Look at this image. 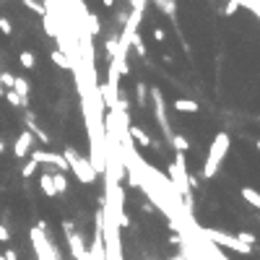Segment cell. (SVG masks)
<instances>
[{
    "label": "cell",
    "instance_id": "30bf717a",
    "mask_svg": "<svg viewBox=\"0 0 260 260\" xmlns=\"http://www.w3.org/2000/svg\"><path fill=\"white\" fill-rule=\"evenodd\" d=\"M39 188H42V193L47 195V198H57V190L52 185V175L50 172H42L39 175Z\"/></svg>",
    "mask_w": 260,
    "mask_h": 260
},
{
    "label": "cell",
    "instance_id": "d6a6232c",
    "mask_svg": "<svg viewBox=\"0 0 260 260\" xmlns=\"http://www.w3.org/2000/svg\"><path fill=\"white\" fill-rule=\"evenodd\" d=\"M257 151H260V141H257Z\"/></svg>",
    "mask_w": 260,
    "mask_h": 260
},
{
    "label": "cell",
    "instance_id": "3957f363",
    "mask_svg": "<svg viewBox=\"0 0 260 260\" xmlns=\"http://www.w3.org/2000/svg\"><path fill=\"white\" fill-rule=\"evenodd\" d=\"M63 156H65V161H68V169H73V175L78 177L81 182H86V185H89V182H94V180H97L94 166H91V164H89L83 156H78V154H75L73 148H68Z\"/></svg>",
    "mask_w": 260,
    "mask_h": 260
},
{
    "label": "cell",
    "instance_id": "f1b7e54d",
    "mask_svg": "<svg viewBox=\"0 0 260 260\" xmlns=\"http://www.w3.org/2000/svg\"><path fill=\"white\" fill-rule=\"evenodd\" d=\"M3 257H6V260H19V252H16V250H11V247H8Z\"/></svg>",
    "mask_w": 260,
    "mask_h": 260
},
{
    "label": "cell",
    "instance_id": "1f68e13d",
    "mask_svg": "<svg viewBox=\"0 0 260 260\" xmlns=\"http://www.w3.org/2000/svg\"><path fill=\"white\" fill-rule=\"evenodd\" d=\"M6 94V89H3V83H0V97H3Z\"/></svg>",
    "mask_w": 260,
    "mask_h": 260
},
{
    "label": "cell",
    "instance_id": "7c38bea8",
    "mask_svg": "<svg viewBox=\"0 0 260 260\" xmlns=\"http://www.w3.org/2000/svg\"><path fill=\"white\" fill-rule=\"evenodd\" d=\"M50 60H52L55 65H60V68H63V70L73 68V63H70V60H68V57L63 55V50H52V52H50Z\"/></svg>",
    "mask_w": 260,
    "mask_h": 260
},
{
    "label": "cell",
    "instance_id": "4316f807",
    "mask_svg": "<svg viewBox=\"0 0 260 260\" xmlns=\"http://www.w3.org/2000/svg\"><path fill=\"white\" fill-rule=\"evenodd\" d=\"M146 91H148V89H146L143 83H138V104H141V107L146 104Z\"/></svg>",
    "mask_w": 260,
    "mask_h": 260
},
{
    "label": "cell",
    "instance_id": "ba28073f",
    "mask_svg": "<svg viewBox=\"0 0 260 260\" xmlns=\"http://www.w3.org/2000/svg\"><path fill=\"white\" fill-rule=\"evenodd\" d=\"M32 146H34V135L29 133V130H24L19 138H16V143H13V156H16V159H24L29 151H32Z\"/></svg>",
    "mask_w": 260,
    "mask_h": 260
},
{
    "label": "cell",
    "instance_id": "484cf974",
    "mask_svg": "<svg viewBox=\"0 0 260 260\" xmlns=\"http://www.w3.org/2000/svg\"><path fill=\"white\" fill-rule=\"evenodd\" d=\"M0 242H3V244H8V242H11V232H8V226H6V224H0Z\"/></svg>",
    "mask_w": 260,
    "mask_h": 260
},
{
    "label": "cell",
    "instance_id": "cb8c5ba5",
    "mask_svg": "<svg viewBox=\"0 0 260 260\" xmlns=\"http://www.w3.org/2000/svg\"><path fill=\"white\" fill-rule=\"evenodd\" d=\"M37 169H39V164H37V161L32 159V161H29V164L24 166V169H21V175H24V177H32V175H34Z\"/></svg>",
    "mask_w": 260,
    "mask_h": 260
},
{
    "label": "cell",
    "instance_id": "5bb4252c",
    "mask_svg": "<svg viewBox=\"0 0 260 260\" xmlns=\"http://www.w3.org/2000/svg\"><path fill=\"white\" fill-rule=\"evenodd\" d=\"M52 185H55L57 195H65V193H68V180H65L63 172H55V175H52Z\"/></svg>",
    "mask_w": 260,
    "mask_h": 260
},
{
    "label": "cell",
    "instance_id": "8992f818",
    "mask_svg": "<svg viewBox=\"0 0 260 260\" xmlns=\"http://www.w3.org/2000/svg\"><path fill=\"white\" fill-rule=\"evenodd\" d=\"M63 229H65V234H68V247H70L73 260H89L86 244H83L81 234H75V232H73V224H70V221H65V224H63Z\"/></svg>",
    "mask_w": 260,
    "mask_h": 260
},
{
    "label": "cell",
    "instance_id": "7402d4cb",
    "mask_svg": "<svg viewBox=\"0 0 260 260\" xmlns=\"http://www.w3.org/2000/svg\"><path fill=\"white\" fill-rule=\"evenodd\" d=\"M13 81H16V75L13 73H0V83H3V89H13Z\"/></svg>",
    "mask_w": 260,
    "mask_h": 260
},
{
    "label": "cell",
    "instance_id": "ac0fdd59",
    "mask_svg": "<svg viewBox=\"0 0 260 260\" xmlns=\"http://www.w3.org/2000/svg\"><path fill=\"white\" fill-rule=\"evenodd\" d=\"M19 63H21L26 70H32V68L37 65V57H34V52H32V50H24V52L19 55Z\"/></svg>",
    "mask_w": 260,
    "mask_h": 260
},
{
    "label": "cell",
    "instance_id": "5b68a950",
    "mask_svg": "<svg viewBox=\"0 0 260 260\" xmlns=\"http://www.w3.org/2000/svg\"><path fill=\"white\" fill-rule=\"evenodd\" d=\"M151 94V102H154V112H156V122H159V128H161V133L166 135V138H172V128H169V120H166V115H164V94H161V89H151L148 91Z\"/></svg>",
    "mask_w": 260,
    "mask_h": 260
},
{
    "label": "cell",
    "instance_id": "e0dca14e",
    "mask_svg": "<svg viewBox=\"0 0 260 260\" xmlns=\"http://www.w3.org/2000/svg\"><path fill=\"white\" fill-rule=\"evenodd\" d=\"M130 47L135 50V55H141V57H146V44H143V37L135 32L133 37H130Z\"/></svg>",
    "mask_w": 260,
    "mask_h": 260
},
{
    "label": "cell",
    "instance_id": "4dcf8cb0",
    "mask_svg": "<svg viewBox=\"0 0 260 260\" xmlns=\"http://www.w3.org/2000/svg\"><path fill=\"white\" fill-rule=\"evenodd\" d=\"M3 151H6V143H3V141H0V154H3Z\"/></svg>",
    "mask_w": 260,
    "mask_h": 260
},
{
    "label": "cell",
    "instance_id": "603a6c76",
    "mask_svg": "<svg viewBox=\"0 0 260 260\" xmlns=\"http://www.w3.org/2000/svg\"><path fill=\"white\" fill-rule=\"evenodd\" d=\"M104 50H107V55H110V57H115V55H117V39L110 37V39L104 42Z\"/></svg>",
    "mask_w": 260,
    "mask_h": 260
},
{
    "label": "cell",
    "instance_id": "ffe728a7",
    "mask_svg": "<svg viewBox=\"0 0 260 260\" xmlns=\"http://www.w3.org/2000/svg\"><path fill=\"white\" fill-rule=\"evenodd\" d=\"M3 97H6V102H8L11 107H24V104H26V102H24V99H21V97L16 94V91H11V89L6 91V94H3Z\"/></svg>",
    "mask_w": 260,
    "mask_h": 260
},
{
    "label": "cell",
    "instance_id": "6da1fadb",
    "mask_svg": "<svg viewBox=\"0 0 260 260\" xmlns=\"http://www.w3.org/2000/svg\"><path fill=\"white\" fill-rule=\"evenodd\" d=\"M229 146H232V141H229L226 133H219L216 138H213V143H211V148H208V156H206V164H203V177H206V180L216 177L221 161H224L226 154H229Z\"/></svg>",
    "mask_w": 260,
    "mask_h": 260
},
{
    "label": "cell",
    "instance_id": "83f0119b",
    "mask_svg": "<svg viewBox=\"0 0 260 260\" xmlns=\"http://www.w3.org/2000/svg\"><path fill=\"white\" fill-rule=\"evenodd\" d=\"M151 37H154L156 42H164V37H166V34H164V29H159V26H156L154 32H151Z\"/></svg>",
    "mask_w": 260,
    "mask_h": 260
},
{
    "label": "cell",
    "instance_id": "d6986e66",
    "mask_svg": "<svg viewBox=\"0 0 260 260\" xmlns=\"http://www.w3.org/2000/svg\"><path fill=\"white\" fill-rule=\"evenodd\" d=\"M169 143L180 151V154H185V151L190 148V143H188V138H182V135H172V138H169Z\"/></svg>",
    "mask_w": 260,
    "mask_h": 260
},
{
    "label": "cell",
    "instance_id": "d4e9b609",
    "mask_svg": "<svg viewBox=\"0 0 260 260\" xmlns=\"http://www.w3.org/2000/svg\"><path fill=\"white\" fill-rule=\"evenodd\" d=\"M0 32H3V34H8V37L13 34V24H11L6 16H0Z\"/></svg>",
    "mask_w": 260,
    "mask_h": 260
},
{
    "label": "cell",
    "instance_id": "44dd1931",
    "mask_svg": "<svg viewBox=\"0 0 260 260\" xmlns=\"http://www.w3.org/2000/svg\"><path fill=\"white\" fill-rule=\"evenodd\" d=\"M237 239H239L242 244H247V247H255V244H257V237H255V234H250V232H239V234H237Z\"/></svg>",
    "mask_w": 260,
    "mask_h": 260
},
{
    "label": "cell",
    "instance_id": "8fae6325",
    "mask_svg": "<svg viewBox=\"0 0 260 260\" xmlns=\"http://www.w3.org/2000/svg\"><path fill=\"white\" fill-rule=\"evenodd\" d=\"M175 112L193 115V112H198V102H193V99H175Z\"/></svg>",
    "mask_w": 260,
    "mask_h": 260
},
{
    "label": "cell",
    "instance_id": "52a82bcc",
    "mask_svg": "<svg viewBox=\"0 0 260 260\" xmlns=\"http://www.w3.org/2000/svg\"><path fill=\"white\" fill-rule=\"evenodd\" d=\"M32 159H34L37 164H55L60 172H63V169H68V161H65V156L52 154V151H32Z\"/></svg>",
    "mask_w": 260,
    "mask_h": 260
},
{
    "label": "cell",
    "instance_id": "2e32d148",
    "mask_svg": "<svg viewBox=\"0 0 260 260\" xmlns=\"http://www.w3.org/2000/svg\"><path fill=\"white\" fill-rule=\"evenodd\" d=\"M24 6H26L29 11H32V13H37V16H42V19L50 13V11H47V6H42L39 0H24Z\"/></svg>",
    "mask_w": 260,
    "mask_h": 260
},
{
    "label": "cell",
    "instance_id": "4fadbf2b",
    "mask_svg": "<svg viewBox=\"0 0 260 260\" xmlns=\"http://www.w3.org/2000/svg\"><path fill=\"white\" fill-rule=\"evenodd\" d=\"M242 198L247 201L252 208H260V193L255 188H242Z\"/></svg>",
    "mask_w": 260,
    "mask_h": 260
},
{
    "label": "cell",
    "instance_id": "9a60e30c",
    "mask_svg": "<svg viewBox=\"0 0 260 260\" xmlns=\"http://www.w3.org/2000/svg\"><path fill=\"white\" fill-rule=\"evenodd\" d=\"M11 91H16V94L26 102V99H29V81H26V78H16V81H13V89H11Z\"/></svg>",
    "mask_w": 260,
    "mask_h": 260
},
{
    "label": "cell",
    "instance_id": "7a4b0ae2",
    "mask_svg": "<svg viewBox=\"0 0 260 260\" xmlns=\"http://www.w3.org/2000/svg\"><path fill=\"white\" fill-rule=\"evenodd\" d=\"M203 234H206L213 244L226 247V250H232V252H239V255H252V250H255V247L242 244V242L237 239V234H226V232H219V229H203Z\"/></svg>",
    "mask_w": 260,
    "mask_h": 260
},
{
    "label": "cell",
    "instance_id": "9c48e42d",
    "mask_svg": "<svg viewBox=\"0 0 260 260\" xmlns=\"http://www.w3.org/2000/svg\"><path fill=\"white\" fill-rule=\"evenodd\" d=\"M128 135H130V141H135L138 146L151 148V138H148V133H146L141 125H130V128H128Z\"/></svg>",
    "mask_w": 260,
    "mask_h": 260
},
{
    "label": "cell",
    "instance_id": "277c9868",
    "mask_svg": "<svg viewBox=\"0 0 260 260\" xmlns=\"http://www.w3.org/2000/svg\"><path fill=\"white\" fill-rule=\"evenodd\" d=\"M32 244H34V252H37V257H39V260H60L55 242H52V239H47V234H44L39 226H34V229H32Z\"/></svg>",
    "mask_w": 260,
    "mask_h": 260
},
{
    "label": "cell",
    "instance_id": "f546056e",
    "mask_svg": "<svg viewBox=\"0 0 260 260\" xmlns=\"http://www.w3.org/2000/svg\"><path fill=\"white\" fill-rule=\"evenodd\" d=\"M102 3H104V8H112V6H115V0H102Z\"/></svg>",
    "mask_w": 260,
    "mask_h": 260
}]
</instances>
